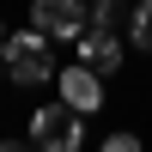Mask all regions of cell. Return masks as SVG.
Listing matches in <instances>:
<instances>
[{
  "mask_svg": "<svg viewBox=\"0 0 152 152\" xmlns=\"http://www.w3.org/2000/svg\"><path fill=\"white\" fill-rule=\"evenodd\" d=\"M0 43H6V24H0Z\"/></svg>",
  "mask_w": 152,
  "mask_h": 152,
  "instance_id": "9c48e42d",
  "label": "cell"
},
{
  "mask_svg": "<svg viewBox=\"0 0 152 152\" xmlns=\"http://www.w3.org/2000/svg\"><path fill=\"white\" fill-rule=\"evenodd\" d=\"M128 43H134V49H146V55H152V0H140V6L128 12Z\"/></svg>",
  "mask_w": 152,
  "mask_h": 152,
  "instance_id": "8992f818",
  "label": "cell"
},
{
  "mask_svg": "<svg viewBox=\"0 0 152 152\" xmlns=\"http://www.w3.org/2000/svg\"><path fill=\"white\" fill-rule=\"evenodd\" d=\"M0 67H6L12 85H49V79H55V37H43L37 24H31V31H6Z\"/></svg>",
  "mask_w": 152,
  "mask_h": 152,
  "instance_id": "6da1fadb",
  "label": "cell"
},
{
  "mask_svg": "<svg viewBox=\"0 0 152 152\" xmlns=\"http://www.w3.org/2000/svg\"><path fill=\"white\" fill-rule=\"evenodd\" d=\"M31 24H37L43 37L73 43V37L91 24V6H85V0H31Z\"/></svg>",
  "mask_w": 152,
  "mask_h": 152,
  "instance_id": "3957f363",
  "label": "cell"
},
{
  "mask_svg": "<svg viewBox=\"0 0 152 152\" xmlns=\"http://www.w3.org/2000/svg\"><path fill=\"white\" fill-rule=\"evenodd\" d=\"M73 61H85V67H97V73H116L122 67V37L110 31V24H85V31L73 37Z\"/></svg>",
  "mask_w": 152,
  "mask_h": 152,
  "instance_id": "5b68a950",
  "label": "cell"
},
{
  "mask_svg": "<svg viewBox=\"0 0 152 152\" xmlns=\"http://www.w3.org/2000/svg\"><path fill=\"white\" fill-rule=\"evenodd\" d=\"M55 79H61V104H73L79 116L104 110V73H97V67L73 61V67H55Z\"/></svg>",
  "mask_w": 152,
  "mask_h": 152,
  "instance_id": "277c9868",
  "label": "cell"
},
{
  "mask_svg": "<svg viewBox=\"0 0 152 152\" xmlns=\"http://www.w3.org/2000/svg\"><path fill=\"white\" fill-rule=\"evenodd\" d=\"M128 12H134V0H91V24H128Z\"/></svg>",
  "mask_w": 152,
  "mask_h": 152,
  "instance_id": "52a82bcc",
  "label": "cell"
},
{
  "mask_svg": "<svg viewBox=\"0 0 152 152\" xmlns=\"http://www.w3.org/2000/svg\"><path fill=\"white\" fill-rule=\"evenodd\" d=\"M104 152H140V134H128V128H122V134H110Z\"/></svg>",
  "mask_w": 152,
  "mask_h": 152,
  "instance_id": "ba28073f",
  "label": "cell"
},
{
  "mask_svg": "<svg viewBox=\"0 0 152 152\" xmlns=\"http://www.w3.org/2000/svg\"><path fill=\"white\" fill-rule=\"evenodd\" d=\"M31 146L43 152H79L85 146V116L73 104H43L31 110Z\"/></svg>",
  "mask_w": 152,
  "mask_h": 152,
  "instance_id": "7a4b0ae2",
  "label": "cell"
}]
</instances>
